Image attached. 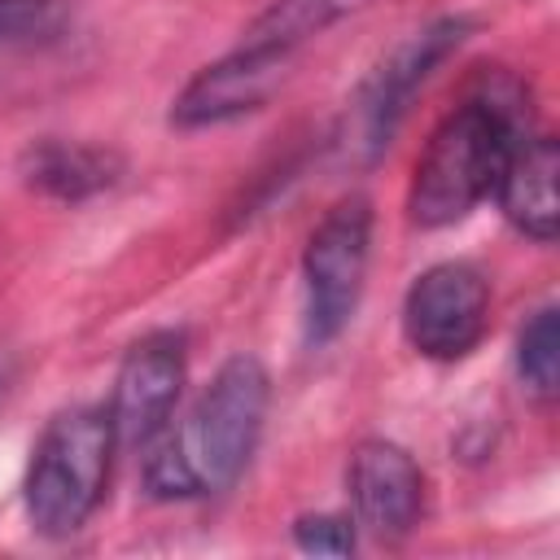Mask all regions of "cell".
<instances>
[{"instance_id": "cell-10", "label": "cell", "mask_w": 560, "mask_h": 560, "mask_svg": "<svg viewBox=\"0 0 560 560\" xmlns=\"http://www.w3.org/2000/svg\"><path fill=\"white\" fill-rule=\"evenodd\" d=\"M18 175L31 192L48 197V201H88V197H101L109 192L118 179H122V158L105 144H88V140H35L22 162H18Z\"/></svg>"}, {"instance_id": "cell-1", "label": "cell", "mask_w": 560, "mask_h": 560, "mask_svg": "<svg viewBox=\"0 0 560 560\" xmlns=\"http://www.w3.org/2000/svg\"><path fill=\"white\" fill-rule=\"evenodd\" d=\"M529 101L512 74H486L442 122L416 158L407 214L416 228H451L468 219L503 175L508 153L529 136Z\"/></svg>"}, {"instance_id": "cell-2", "label": "cell", "mask_w": 560, "mask_h": 560, "mask_svg": "<svg viewBox=\"0 0 560 560\" xmlns=\"http://www.w3.org/2000/svg\"><path fill=\"white\" fill-rule=\"evenodd\" d=\"M267 402L271 376L254 354L219 363L184 420L175 429L166 424L144 446V490L153 499H201L228 490L262 438Z\"/></svg>"}, {"instance_id": "cell-15", "label": "cell", "mask_w": 560, "mask_h": 560, "mask_svg": "<svg viewBox=\"0 0 560 560\" xmlns=\"http://www.w3.org/2000/svg\"><path fill=\"white\" fill-rule=\"evenodd\" d=\"M293 542L311 556H350L354 551V521L350 516H332V512H315V516H298L293 521Z\"/></svg>"}, {"instance_id": "cell-7", "label": "cell", "mask_w": 560, "mask_h": 560, "mask_svg": "<svg viewBox=\"0 0 560 560\" xmlns=\"http://www.w3.org/2000/svg\"><path fill=\"white\" fill-rule=\"evenodd\" d=\"M289 61H293V48L245 35L232 52L201 66L179 88V96L171 101V127L201 131V127H219V122L262 109L271 101V92L284 83Z\"/></svg>"}, {"instance_id": "cell-12", "label": "cell", "mask_w": 560, "mask_h": 560, "mask_svg": "<svg viewBox=\"0 0 560 560\" xmlns=\"http://www.w3.org/2000/svg\"><path fill=\"white\" fill-rule=\"evenodd\" d=\"M368 0H276L271 9H262L254 22H249V39H267V44H280V48H302L311 35L328 31L332 22H341L346 13L363 9Z\"/></svg>"}, {"instance_id": "cell-8", "label": "cell", "mask_w": 560, "mask_h": 560, "mask_svg": "<svg viewBox=\"0 0 560 560\" xmlns=\"http://www.w3.org/2000/svg\"><path fill=\"white\" fill-rule=\"evenodd\" d=\"M184 372H188V354H184L179 332H149L122 354L114 394L105 407L118 446L144 451L171 424L179 389H184Z\"/></svg>"}, {"instance_id": "cell-13", "label": "cell", "mask_w": 560, "mask_h": 560, "mask_svg": "<svg viewBox=\"0 0 560 560\" xmlns=\"http://www.w3.org/2000/svg\"><path fill=\"white\" fill-rule=\"evenodd\" d=\"M516 376L534 398H551L560 381V332H556V306H542L529 315V324L516 337Z\"/></svg>"}, {"instance_id": "cell-6", "label": "cell", "mask_w": 560, "mask_h": 560, "mask_svg": "<svg viewBox=\"0 0 560 560\" xmlns=\"http://www.w3.org/2000/svg\"><path fill=\"white\" fill-rule=\"evenodd\" d=\"M490 324V284L472 262H433L402 298V337L420 359L455 363L477 350Z\"/></svg>"}, {"instance_id": "cell-11", "label": "cell", "mask_w": 560, "mask_h": 560, "mask_svg": "<svg viewBox=\"0 0 560 560\" xmlns=\"http://www.w3.org/2000/svg\"><path fill=\"white\" fill-rule=\"evenodd\" d=\"M556 171H560V153L551 136H521L516 149L503 162V175L494 184V197L508 214L512 228H521L534 241H556V223H560V197H556Z\"/></svg>"}, {"instance_id": "cell-3", "label": "cell", "mask_w": 560, "mask_h": 560, "mask_svg": "<svg viewBox=\"0 0 560 560\" xmlns=\"http://www.w3.org/2000/svg\"><path fill=\"white\" fill-rule=\"evenodd\" d=\"M114 446L105 407H66L44 424L22 477L26 521L39 538H70L92 521L105 499Z\"/></svg>"}, {"instance_id": "cell-14", "label": "cell", "mask_w": 560, "mask_h": 560, "mask_svg": "<svg viewBox=\"0 0 560 560\" xmlns=\"http://www.w3.org/2000/svg\"><path fill=\"white\" fill-rule=\"evenodd\" d=\"M66 0H0V44H31L61 26Z\"/></svg>"}, {"instance_id": "cell-5", "label": "cell", "mask_w": 560, "mask_h": 560, "mask_svg": "<svg viewBox=\"0 0 560 560\" xmlns=\"http://www.w3.org/2000/svg\"><path fill=\"white\" fill-rule=\"evenodd\" d=\"M372 254V201L341 197L306 236L302 293H306V341L328 346L354 319Z\"/></svg>"}, {"instance_id": "cell-4", "label": "cell", "mask_w": 560, "mask_h": 560, "mask_svg": "<svg viewBox=\"0 0 560 560\" xmlns=\"http://www.w3.org/2000/svg\"><path fill=\"white\" fill-rule=\"evenodd\" d=\"M472 35V18L464 13H446V18H433L424 22L420 31H411L402 44H394L376 66L372 74L359 83L354 101H350V118H346V153L359 158V162H376L398 122L407 118L416 92L433 79V70L455 57L464 48V39Z\"/></svg>"}, {"instance_id": "cell-9", "label": "cell", "mask_w": 560, "mask_h": 560, "mask_svg": "<svg viewBox=\"0 0 560 560\" xmlns=\"http://www.w3.org/2000/svg\"><path fill=\"white\" fill-rule=\"evenodd\" d=\"M346 486H350L354 525H363L372 538L398 542L416 529L424 508V472L411 459V451H402L398 442L385 438L359 442L350 455Z\"/></svg>"}]
</instances>
